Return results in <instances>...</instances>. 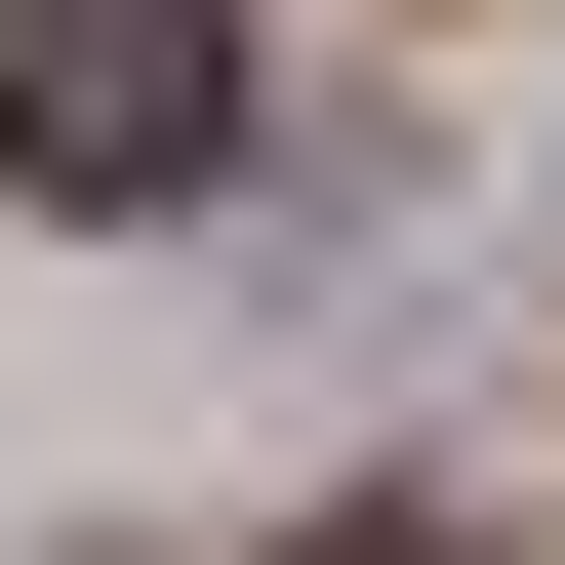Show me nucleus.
Returning a JSON list of instances; mask_svg holds the SVG:
<instances>
[{"mask_svg":"<svg viewBox=\"0 0 565 565\" xmlns=\"http://www.w3.org/2000/svg\"><path fill=\"white\" fill-rule=\"evenodd\" d=\"M243 162V0H41L0 41V202H202Z\"/></svg>","mask_w":565,"mask_h":565,"instance_id":"nucleus-1","label":"nucleus"}]
</instances>
